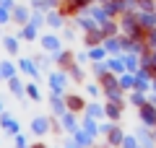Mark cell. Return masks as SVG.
<instances>
[{
    "mask_svg": "<svg viewBox=\"0 0 156 148\" xmlns=\"http://www.w3.org/2000/svg\"><path fill=\"white\" fill-rule=\"evenodd\" d=\"M34 29H37V23H29V26L23 29V39H34V37H37V31H34Z\"/></svg>",
    "mask_w": 156,
    "mask_h": 148,
    "instance_id": "obj_16",
    "label": "cell"
},
{
    "mask_svg": "<svg viewBox=\"0 0 156 148\" xmlns=\"http://www.w3.org/2000/svg\"><path fill=\"white\" fill-rule=\"evenodd\" d=\"M122 140H125L122 130H120V127H115V125H112V127H109V143H112V146H120V143H122Z\"/></svg>",
    "mask_w": 156,
    "mask_h": 148,
    "instance_id": "obj_4",
    "label": "cell"
},
{
    "mask_svg": "<svg viewBox=\"0 0 156 148\" xmlns=\"http://www.w3.org/2000/svg\"><path fill=\"white\" fill-rule=\"evenodd\" d=\"M26 93L31 99H39V91H37V86H26Z\"/></svg>",
    "mask_w": 156,
    "mask_h": 148,
    "instance_id": "obj_23",
    "label": "cell"
},
{
    "mask_svg": "<svg viewBox=\"0 0 156 148\" xmlns=\"http://www.w3.org/2000/svg\"><path fill=\"white\" fill-rule=\"evenodd\" d=\"M31 148H47V146H44V143H37V146H31Z\"/></svg>",
    "mask_w": 156,
    "mask_h": 148,
    "instance_id": "obj_31",
    "label": "cell"
},
{
    "mask_svg": "<svg viewBox=\"0 0 156 148\" xmlns=\"http://www.w3.org/2000/svg\"><path fill=\"white\" fill-rule=\"evenodd\" d=\"M120 86H122V88H135V78L133 76H125L122 81H120Z\"/></svg>",
    "mask_w": 156,
    "mask_h": 148,
    "instance_id": "obj_17",
    "label": "cell"
},
{
    "mask_svg": "<svg viewBox=\"0 0 156 148\" xmlns=\"http://www.w3.org/2000/svg\"><path fill=\"white\" fill-rule=\"evenodd\" d=\"M130 101H133V104H138V107H143V104H146V96H143V91L133 93V96H130Z\"/></svg>",
    "mask_w": 156,
    "mask_h": 148,
    "instance_id": "obj_15",
    "label": "cell"
},
{
    "mask_svg": "<svg viewBox=\"0 0 156 148\" xmlns=\"http://www.w3.org/2000/svg\"><path fill=\"white\" fill-rule=\"evenodd\" d=\"M70 62H73V55H70V52H62V55H60V65H62V68H68Z\"/></svg>",
    "mask_w": 156,
    "mask_h": 148,
    "instance_id": "obj_20",
    "label": "cell"
},
{
    "mask_svg": "<svg viewBox=\"0 0 156 148\" xmlns=\"http://www.w3.org/2000/svg\"><path fill=\"white\" fill-rule=\"evenodd\" d=\"M13 73H16V70H13V65H8V62L0 65V76H3V78H13Z\"/></svg>",
    "mask_w": 156,
    "mask_h": 148,
    "instance_id": "obj_11",
    "label": "cell"
},
{
    "mask_svg": "<svg viewBox=\"0 0 156 148\" xmlns=\"http://www.w3.org/2000/svg\"><path fill=\"white\" fill-rule=\"evenodd\" d=\"M5 47L11 49V52H16V47H18V44H16V39H11V37H8V39H5Z\"/></svg>",
    "mask_w": 156,
    "mask_h": 148,
    "instance_id": "obj_24",
    "label": "cell"
},
{
    "mask_svg": "<svg viewBox=\"0 0 156 148\" xmlns=\"http://www.w3.org/2000/svg\"><path fill=\"white\" fill-rule=\"evenodd\" d=\"M5 21H8V8L0 5V23H5Z\"/></svg>",
    "mask_w": 156,
    "mask_h": 148,
    "instance_id": "obj_28",
    "label": "cell"
},
{
    "mask_svg": "<svg viewBox=\"0 0 156 148\" xmlns=\"http://www.w3.org/2000/svg\"><path fill=\"white\" fill-rule=\"evenodd\" d=\"M125 68H128V65H125L122 60H112V62H109V70H112V73H122Z\"/></svg>",
    "mask_w": 156,
    "mask_h": 148,
    "instance_id": "obj_12",
    "label": "cell"
},
{
    "mask_svg": "<svg viewBox=\"0 0 156 148\" xmlns=\"http://www.w3.org/2000/svg\"><path fill=\"white\" fill-rule=\"evenodd\" d=\"M101 31H104L107 37H109V34H117V23H115V21H109V18H107V21H104V26H101Z\"/></svg>",
    "mask_w": 156,
    "mask_h": 148,
    "instance_id": "obj_9",
    "label": "cell"
},
{
    "mask_svg": "<svg viewBox=\"0 0 156 148\" xmlns=\"http://www.w3.org/2000/svg\"><path fill=\"white\" fill-rule=\"evenodd\" d=\"M104 37H107L104 31H94V29H89V34H86V44H89V47H94V44H99Z\"/></svg>",
    "mask_w": 156,
    "mask_h": 148,
    "instance_id": "obj_2",
    "label": "cell"
},
{
    "mask_svg": "<svg viewBox=\"0 0 156 148\" xmlns=\"http://www.w3.org/2000/svg\"><path fill=\"white\" fill-rule=\"evenodd\" d=\"M42 44H44V49H52V52L60 47V42H57L55 37H44V39H42Z\"/></svg>",
    "mask_w": 156,
    "mask_h": 148,
    "instance_id": "obj_8",
    "label": "cell"
},
{
    "mask_svg": "<svg viewBox=\"0 0 156 148\" xmlns=\"http://www.w3.org/2000/svg\"><path fill=\"white\" fill-rule=\"evenodd\" d=\"M101 55H104V49H99V47L91 49V60H101Z\"/></svg>",
    "mask_w": 156,
    "mask_h": 148,
    "instance_id": "obj_21",
    "label": "cell"
},
{
    "mask_svg": "<svg viewBox=\"0 0 156 148\" xmlns=\"http://www.w3.org/2000/svg\"><path fill=\"white\" fill-rule=\"evenodd\" d=\"M122 146H125V148H138V146H135V140H133V138H125V140H122Z\"/></svg>",
    "mask_w": 156,
    "mask_h": 148,
    "instance_id": "obj_29",
    "label": "cell"
},
{
    "mask_svg": "<svg viewBox=\"0 0 156 148\" xmlns=\"http://www.w3.org/2000/svg\"><path fill=\"white\" fill-rule=\"evenodd\" d=\"M65 101H68V107H70V109H86V101H83V99H81V96H68L65 99Z\"/></svg>",
    "mask_w": 156,
    "mask_h": 148,
    "instance_id": "obj_6",
    "label": "cell"
},
{
    "mask_svg": "<svg viewBox=\"0 0 156 148\" xmlns=\"http://www.w3.org/2000/svg\"><path fill=\"white\" fill-rule=\"evenodd\" d=\"M104 112H107V115L112 117V120H120V115H122V112H120V104H117V101H109Z\"/></svg>",
    "mask_w": 156,
    "mask_h": 148,
    "instance_id": "obj_7",
    "label": "cell"
},
{
    "mask_svg": "<svg viewBox=\"0 0 156 148\" xmlns=\"http://www.w3.org/2000/svg\"><path fill=\"white\" fill-rule=\"evenodd\" d=\"M81 8L76 5V0H62V5H60V13L62 16H70V13H78Z\"/></svg>",
    "mask_w": 156,
    "mask_h": 148,
    "instance_id": "obj_3",
    "label": "cell"
},
{
    "mask_svg": "<svg viewBox=\"0 0 156 148\" xmlns=\"http://www.w3.org/2000/svg\"><path fill=\"white\" fill-rule=\"evenodd\" d=\"M11 88H13V93H21V83L16 78H11Z\"/></svg>",
    "mask_w": 156,
    "mask_h": 148,
    "instance_id": "obj_25",
    "label": "cell"
},
{
    "mask_svg": "<svg viewBox=\"0 0 156 148\" xmlns=\"http://www.w3.org/2000/svg\"><path fill=\"white\" fill-rule=\"evenodd\" d=\"M31 127H34V132H37V135H44L47 127H50V122H47L44 117H39V120H34V122H31Z\"/></svg>",
    "mask_w": 156,
    "mask_h": 148,
    "instance_id": "obj_5",
    "label": "cell"
},
{
    "mask_svg": "<svg viewBox=\"0 0 156 148\" xmlns=\"http://www.w3.org/2000/svg\"><path fill=\"white\" fill-rule=\"evenodd\" d=\"M89 3H91V0H76V5H78V8H89Z\"/></svg>",
    "mask_w": 156,
    "mask_h": 148,
    "instance_id": "obj_30",
    "label": "cell"
},
{
    "mask_svg": "<svg viewBox=\"0 0 156 148\" xmlns=\"http://www.w3.org/2000/svg\"><path fill=\"white\" fill-rule=\"evenodd\" d=\"M107 52H117V49H120V42H117V39H107Z\"/></svg>",
    "mask_w": 156,
    "mask_h": 148,
    "instance_id": "obj_18",
    "label": "cell"
},
{
    "mask_svg": "<svg viewBox=\"0 0 156 148\" xmlns=\"http://www.w3.org/2000/svg\"><path fill=\"white\" fill-rule=\"evenodd\" d=\"M135 55H138V52H135ZM135 55H130L128 60H125V65H128V70H135V68H138V57Z\"/></svg>",
    "mask_w": 156,
    "mask_h": 148,
    "instance_id": "obj_19",
    "label": "cell"
},
{
    "mask_svg": "<svg viewBox=\"0 0 156 148\" xmlns=\"http://www.w3.org/2000/svg\"><path fill=\"white\" fill-rule=\"evenodd\" d=\"M73 70V78H76V81H83V70H78V68H70Z\"/></svg>",
    "mask_w": 156,
    "mask_h": 148,
    "instance_id": "obj_27",
    "label": "cell"
},
{
    "mask_svg": "<svg viewBox=\"0 0 156 148\" xmlns=\"http://www.w3.org/2000/svg\"><path fill=\"white\" fill-rule=\"evenodd\" d=\"M146 44H148V49H156V29H148V34H146Z\"/></svg>",
    "mask_w": 156,
    "mask_h": 148,
    "instance_id": "obj_10",
    "label": "cell"
},
{
    "mask_svg": "<svg viewBox=\"0 0 156 148\" xmlns=\"http://www.w3.org/2000/svg\"><path fill=\"white\" fill-rule=\"evenodd\" d=\"M21 68H23V73H31V76L37 73V65H34L31 60H21Z\"/></svg>",
    "mask_w": 156,
    "mask_h": 148,
    "instance_id": "obj_13",
    "label": "cell"
},
{
    "mask_svg": "<svg viewBox=\"0 0 156 148\" xmlns=\"http://www.w3.org/2000/svg\"><path fill=\"white\" fill-rule=\"evenodd\" d=\"M96 115H101V109H99L96 104H91V107H89V117H96Z\"/></svg>",
    "mask_w": 156,
    "mask_h": 148,
    "instance_id": "obj_26",
    "label": "cell"
},
{
    "mask_svg": "<svg viewBox=\"0 0 156 148\" xmlns=\"http://www.w3.org/2000/svg\"><path fill=\"white\" fill-rule=\"evenodd\" d=\"M26 16H29V13H26V8H16V13H13V18H16L18 23H23V21H26Z\"/></svg>",
    "mask_w": 156,
    "mask_h": 148,
    "instance_id": "obj_14",
    "label": "cell"
},
{
    "mask_svg": "<svg viewBox=\"0 0 156 148\" xmlns=\"http://www.w3.org/2000/svg\"><path fill=\"white\" fill-rule=\"evenodd\" d=\"M140 117H143L146 125L156 127V107L154 104H143V107H140Z\"/></svg>",
    "mask_w": 156,
    "mask_h": 148,
    "instance_id": "obj_1",
    "label": "cell"
},
{
    "mask_svg": "<svg viewBox=\"0 0 156 148\" xmlns=\"http://www.w3.org/2000/svg\"><path fill=\"white\" fill-rule=\"evenodd\" d=\"M62 122H65V127H70V130L76 127V117H70V115H65V120H62Z\"/></svg>",
    "mask_w": 156,
    "mask_h": 148,
    "instance_id": "obj_22",
    "label": "cell"
}]
</instances>
